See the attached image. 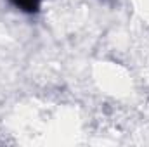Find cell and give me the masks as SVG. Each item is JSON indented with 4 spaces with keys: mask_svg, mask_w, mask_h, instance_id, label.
<instances>
[{
    "mask_svg": "<svg viewBox=\"0 0 149 147\" xmlns=\"http://www.w3.org/2000/svg\"><path fill=\"white\" fill-rule=\"evenodd\" d=\"M17 9H21L23 12H28V14H33V12H38L40 9V3L42 0H10Z\"/></svg>",
    "mask_w": 149,
    "mask_h": 147,
    "instance_id": "cell-1",
    "label": "cell"
}]
</instances>
